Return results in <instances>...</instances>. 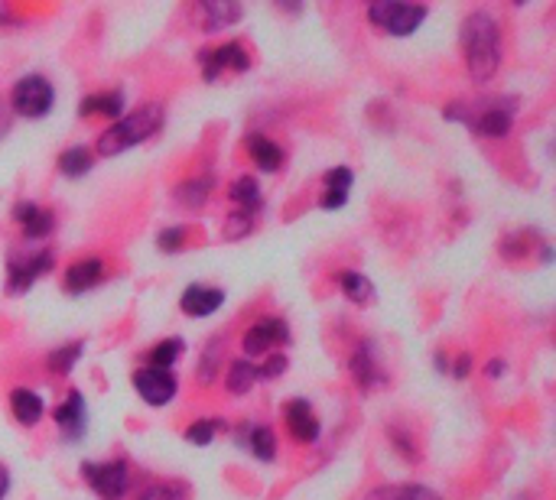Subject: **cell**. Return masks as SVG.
<instances>
[{
  "label": "cell",
  "mask_w": 556,
  "mask_h": 500,
  "mask_svg": "<svg viewBox=\"0 0 556 500\" xmlns=\"http://www.w3.org/2000/svg\"><path fill=\"white\" fill-rule=\"evenodd\" d=\"M462 52L475 82H491L501 65V30L488 10H475L462 23Z\"/></svg>",
  "instance_id": "cell-1"
},
{
  "label": "cell",
  "mask_w": 556,
  "mask_h": 500,
  "mask_svg": "<svg viewBox=\"0 0 556 500\" xmlns=\"http://www.w3.org/2000/svg\"><path fill=\"white\" fill-rule=\"evenodd\" d=\"M160 127H163V104H157V101L140 104L137 111L121 114L118 121H114L105 134L98 137V153L101 156H118L124 150L137 147V143L150 140Z\"/></svg>",
  "instance_id": "cell-2"
},
{
  "label": "cell",
  "mask_w": 556,
  "mask_h": 500,
  "mask_svg": "<svg viewBox=\"0 0 556 500\" xmlns=\"http://www.w3.org/2000/svg\"><path fill=\"white\" fill-rule=\"evenodd\" d=\"M56 104V91L53 85H49V78L43 75H27L20 78V82L14 85V91H10V111L20 114V117H46L49 111H53Z\"/></svg>",
  "instance_id": "cell-3"
},
{
  "label": "cell",
  "mask_w": 556,
  "mask_h": 500,
  "mask_svg": "<svg viewBox=\"0 0 556 500\" xmlns=\"http://www.w3.org/2000/svg\"><path fill=\"white\" fill-rule=\"evenodd\" d=\"M426 13L430 10H426L423 4H397V0H381V4L368 7V20L374 26H381V30L391 33V36H410L426 20Z\"/></svg>",
  "instance_id": "cell-4"
},
{
  "label": "cell",
  "mask_w": 556,
  "mask_h": 500,
  "mask_svg": "<svg viewBox=\"0 0 556 500\" xmlns=\"http://www.w3.org/2000/svg\"><path fill=\"white\" fill-rule=\"evenodd\" d=\"M82 478L101 500H121L127 494V484H131V471L127 462H85L82 465Z\"/></svg>",
  "instance_id": "cell-5"
},
{
  "label": "cell",
  "mask_w": 556,
  "mask_h": 500,
  "mask_svg": "<svg viewBox=\"0 0 556 500\" xmlns=\"http://www.w3.org/2000/svg\"><path fill=\"white\" fill-rule=\"evenodd\" d=\"M199 65L205 82H215L222 72H248L251 69V56L241 43H225L218 49H202L199 52Z\"/></svg>",
  "instance_id": "cell-6"
},
{
  "label": "cell",
  "mask_w": 556,
  "mask_h": 500,
  "mask_svg": "<svg viewBox=\"0 0 556 500\" xmlns=\"http://www.w3.org/2000/svg\"><path fill=\"white\" fill-rule=\"evenodd\" d=\"M53 270V254L43 250V254L33 257H10L7 260V296H23L36 283V276H43Z\"/></svg>",
  "instance_id": "cell-7"
},
{
  "label": "cell",
  "mask_w": 556,
  "mask_h": 500,
  "mask_svg": "<svg viewBox=\"0 0 556 500\" xmlns=\"http://www.w3.org/2000/svg\"><path fill=\"white\" fill-rule=\"evenodd\" d=\"M241 345H244V354H251V358L254 354H267L280 345H290V328L283 319H261L244 332Z\"/></svg>",
  "instance_id": "cell-8"
},
{
  "label": "cell",
  "mask_w": 556,
  "mask_h": 500,
  "mask_svg": "<svg viewBox=\"0 0 556 500\" xmlns=\"http://www.w3.org/2000/svg\"><path fill=\"white\" fill-rule=\"evenodd\" d=\"M134 390L140 393V400L150 406H166L176 397V377L173 371H153V367H140L134 374Z\"/></svg>",
  "instance_id": "cell-9"
},
{
  "label": "cell",
  "mask_w": 556,
  "mask_h": 500,
  "mask_svg": "<svg viewBox=\"0 0 556 500\" xmlns=\"http://www.w3.org/2000/svg\"><path fill=\"white\" fill-rule=\"evenodd\" d=\"M348 371H352L355 384L361 390H378V387L387 384V374H384V367L378 364V354H374L371 341H361L358 351L352 354V364H348Z\"/></svg>",
  "instance_id": "cell-10"
},
{
  "label": "cell",
  "mask_w": 556,
  "mask_h": 500,
  "mask_svg": "<svg viewBox=\"0 0 556 500\" xmlns=\"http://www.w3.org/2000/svg\"><path fill=\"white\" fill-rule=\"evenodd\" d=\"M56 426L62 429V436H66L69 442H79L85 436V429H88V410H85V397H82L79 390H72L69 400L56 406Z\"/></svg>",
  "instance_id": "cell-11"
},
{
  "label": "cell",
  "mask_w": 556,
  "mask_h": 500,
  "mask_svg": "<svg viewBox=\"0 0 556 500\" xmlns=\"http://www.w3.org/2000/svg\"><path fill=\"white\" fill-rule=\"evenodd\" d=\"M225 293L218 286H205V283H192L183 296H179V309L192 319H205V315H212L222 309Z\"/></svg>",
  "instance_id": "cell-12"
},
{
  "label": "cell",
  "mask_w": 556,
  "mask_h": 500,
  "mask_svg": "<svg viewBox=\"0 0 556 500\" xmlns=\"http://www.w3.org/2000/svg\"><path fill=\"white\" fill-rule=\"evenodd\" d=\"M283 419H287V429H290V436L296 442H316L319 439V419L313 413V406H309L306 400H290L287 406H283Z\"/></svg>",
  "instance_id": "cell-13"
},
{
  "label": "cell",
  "mask_w": 556,
  "mask_h": 500,
  "mask_svg": "<svg viewBox=\"0 0 556 500\" xmlns=\"http://www.w3.org/2000/svg\"><path fill=\"white\" fill-rule=\"evenodd\" d=\"M14 218H17V225L23 228V234H27L30 241H40V238H49L56 228V218L49 208L43 205H36V202H20L14 208Z\"/></svg>",
  "instance_id": "cell-14"
},
{
  "label": "cell",
  "mask_w": 556,
  "mask_h": 500,
  "mask_svg": "<svg viewBox=\"0 0 556 500\" xmlns=\"http://www.w3.org/2000/svg\"><path fill=\"white\" fill-rule=\"evenodd\" d=\"M105 276V260L101 257H82L75 260L66 270V293L69 296H82L92 286H98V280Z\"/></svg>",
  "instance_id": "cell-15"
},
{
  "label": "cell",
  "mask_w": 556,
  "mask_h": 500,
  "mask_svg": "<svg viewBox=\"0 0 556 500\" xmlns=\"http://www.w3.org/2000/svg\"><path fill=\"white\" fill-rule=\"evenodd\" d=\"M352 169L348 166H335L326 173V195H322V208L326 212H339V208L348 202V192H352Z\"/></svg>",
  "instance_id": "cell-16"
},
{
  "label": "cell",
  "mask_w": 556,
  "mask_h": 500,
  "mask_svg": "<svg viewBox=\"0 0 556 500\" xmlns=\"http://www.w3.org/2000/svg\"><path fill=\"white\" fill-rule=\"evenodd\" d=\"M238 445H248L257 462H274L277 458V436H274V429L270 426H248L241 432Z\"/></svg>",
  "instance_id": "cell-17"
},
{
  "label": "cell",
  "mask_w": 556,
  "mask_h": 500,
  "mask_svg": "<svg viewBox=\"0 0 556 500\" xmlns=\"http://www.w3.org/2000/svg\"><path fill=\"white\" fill-rule=\"evenodd\" d=\"M121 111H124V95H121V91H101V95H88L79 104L82 117H111V121H118Z\"/></svg>",
  "instance_id": "cell-18"
},
{
  "label": "cell",
  "mask_w": 556,
  "mask_h": 500,
  "mask_svg": "<svg viewBox=\"0 0 556 500\" xmlns=\"http://www.w3.org/2000/svg\"><path fill=\"white\" fill-rule=\"evenodd\" d=\"M248 156L264 169V173H277V169L283 166V150L264 134H251L248 137Z\"/></svg>",
  "instance_id": "cell-19"
},
{
  "label": "cell",
  "mask_w": 556,
  "mask_h": 500,
  "mask_svg": "<svg viewBox=\"0 0 556 500\" xmlns=\"http://www.w3.org/2000/svg\"><path fill=\"white\" fill-rule=\"evenodd\" d=\"M10 406H14V416L20 426H36L43 419V397L27 387H20L10 393Z\"/></svg>",
  "instance_id": "cell-20"
},
{
  "label": "cell",
  "mask_w": 556,
  "mask_h": 500,
  "mask_svg": "<svg viewBox=\"0 0 556 500\" xmlns=\"http://www.w3.org/2000/svg\"><path fill=\"white\" fill-rule=\"evenodd\" d=\"M365 500H443V497L423 488V484H384V488L368 491Z\"/></svg>",
  "instance_id": "cell-21"
},
{
  "label": "cell",
  "mask_w": 556,
  "mask_h": 500,
  "mask_svg": "<svg viewBox=\"0 0 556 500\" xmlns=\"http://www.w3.org/2000/svg\"><path fill=\"white\" fill-rule=\"evenodd\" d=\"M199 10L205 17V30H225V26L238 23L244 13L238 4H228V0H209V4H202Z\"/></svg>",
  "instance_id": "cell-22"
},
{
  "label": "cell",
  "mask_w": 556,
  "mask_h": 500,
  "mask_svg": "<svg viewBox=\"0 0 556 500\" xmlns=\"http://www.w3.org/2000/svg\"><path fill=\"white\" fill-rule=\"evenodd\" d=\"M228 199L235 202L238 208H248V212H257V208L264 205L261 186H257V179H251V176H238L235 182H231V186H228Z\"/></svg>",
  "instance_id": "cell-23"
},
{
  "label": "cell",
  "mask_w": 556,
  "mask_h": 500,
  "mask_svg": "<svg viewBox=\"0 0 556 500\" xmlns=\"http://www.w3.org/2000/svg\"><path fill=\"white\" fill-rule=\"evenodd\" d=\"M339 286H342V293L348 302H355V306H368V302L374 299V286L368 276H361L355 270H345L339 273Z\"/></svg>",
  "instance_id": "cell-24"
},
{
  "label": "cell",
  "mask_w": 556,
  "mask_h": 500,
  "mask_svg": "<svg viewBox=\"0 0 556 500\" xmlns=\"http://www.w3.org/2000/svg\"><path fill=\"white\" fill-rule=\"evenodd\" d=\"M254 384H257V364H251L248 358L231 361L225 387H228L231 393H235V397H241V393H248Z\"/></svg>",
  "instance_id": "cell-25"
},
{
  "label": "cell",
  "mask_w": 556,
  "mask_h": 500,
  "mask_svg": "<svg viewBox=\"0 0 556 500\" xmlns=\"http://www.w3.org/2000/svg\"><path fill=\"white\" fill-rule=\"evenodd\" d=\"M209 192H212V176L186 179V182H179V189H176V202H183L186 208H202L205 199H209Z\"/></svg>",
  "instance_id": "cell-26"
},
{
  "label": "cell",
  "mask_w": 556,
  "mask_h": 500,
  "mask_svg": "<svg viewBox=\"0 0 556 500\" xmlns=\"http://www.w3.org/2000/svg\"><path fill=\"white\" fill-rule=\"evenodd\" d=\"M183 348H186V345H183L179 338L160 341V345H153V348L147 351V367H153V371H170L179 354H183Z\"/></svg>",
  "instance_id": "cell-27"
},
{
  "label": "cell",
  "mask_w": 556,
  "mask_h": 500,
  "mask_svg": "<svg viewBox=\"0 0 556 500\" xmlns=\"http://www.w3.org/2000/svg\"><path fill=\"white\" fill-rule=\"evenodd\" d=\"M92 163H95L92 150H88V147H72V150H66L59 156V173L69 176V179H79V176L88 173V169H92Z\"/></svg>",
  "instance_id": "cell-28"
},
{
  "label": "cell",
  "mask_w": 556,
  "mask_h": 500,
  "mask_svg": "<svg viewBox=\"0 0 556 500\" xmlns=\"http://www.w3.org/2000/svg\"><path fill=\"white\" fill-rule=\"evenodd\" d=\"M85 354V341H72V345L66 348H56L53 354H49V371L53 374H69L75 364H79V358Z\"/></svg>",
  "instance_id": "cell-29"
},
{
  "label": "cell",
  "mask_w": 556,
  "mask_h": 500,
  "mask_svg": "<svg viewBox=\"0 0 556 500\" xmlns=\"http://www.w3.org/2000/svg\"><path fill=\"white\" fill-rule=\"evenodd\" d=\"M218 361H222V341H209V345H205V351H202V358H199V384L202 387H209V384H215V377H218Z\"/></svg>",
  "instance_id": "cell-30"
},
{
  "label": "cell",
  "mask_w": 556,
  "mask_h": 500,
  "mask_svg": "<svg viewBox=\"0 0 556 500\" xmlns=\"http://www.w3.org/2000/svg\"><path fill=\"white\" fill-rule=\"evenodd\" d=\"M254 215H257V212H248V208H235V212H231V215L225 218V238H228V241H241L244 234H251Z\"/></svg>",
  "instance_id": "cell-31"
},
{
  "label": "cell",
  "mask_w": 556,
  "mask_h": 500,
  "mask_svg": "<svg viewBox=\"0 0 556 500\" xmlns=\"http://www.w3.org/2000/svg\"><path fill=\"white\" fill-rule=\"evenodd\" d=\"M144 500H192V491L183 481H163V484H153Z\"/></svg>",
  "instance_id": "cell-32"
},
{
  "label": "cell",
  "mask_w": 556,
  "mask_h": 500,
  "mask_svg": "<svg viewBox=\"0 0 556 500\" xmlns=\"http://www.w3.org/2000/svg\"><path fill=\"white\" fill-rule=\"evenodd\" d=\"M222 426L218 423V419H202V423H192L189 429H186V442H192V445H209L212 439H215V429Z\"/></svg>",
  "instance_id": "cell-33"
},
{
  "label": "cell",
  "mask_w": 556,
  "mask_h": 500,
  "mask_svg": "<svg viewBox=\"0 0 556 500\" xmlns=\"http://www.w3.org/2000/svg\"><path fill=\"white\" fill-rule=\"evenodd\" d=\"M387 436H391V439H394V449H397L400 455H404V458H407V462H417V445H413V442H410V436H407V432H404V429H397V426H391V429H387Z\"/></svg>",
  "instance_id": "cell-34"
},
{
  "label": "cell",
  "mask_w": 556,
  "mask_h": 500,
  "mask_svg": "<svg viewBox=\"0 0 556 500\" xmlns=\"http://www.w3.org/2000/svg\"><path fill=\"white\" fill-rule=\"evenodd\" d=\"M183 244H186V228H166V231H160V238H157V247L166 250V254H176Z\"/></svg>",
  "instance_id": "cell-35"
},
{
  "label": "cell",
  "mask_w": 556,
  "mask_h": 500,
  "mask_svg": "<svg viewBox=\"0 0 556 500\" xmlns=\"http://www.w3.org/2000/svg\"><path fill=\"white\" fill-rule=\"evenodd\" d=\"M283 371H287V358H283V354H270L267 364L257 367V380H274V377H280Z\"/></svg>",
  "instance_id": "cell-36"
},
{
  "label": "cell",
  "mask_w": 556,
  "mask_h": 500,
  "mask_svg": "<svg viewBox=\"0 0 556 500\" xmlns=\"http://www.w3.org/2000/svg\"><path fill=\"white\" fill-rule=\"evenodd\" d=\"M449 374L456 377V380H465V377H469V374H472V354H459L456 364L449 367Z\"/></svg>",
  "instance_id": "cell-37"
},
{
  "label": "cell",
  "mask_w": 556,
  "mask_h": 500,
  "mask_svg": "<svg viewBox=\"0 0 556 500\" xmlns=\"http://www.w3.org/2000/svg\"><path fill=\"white\" fill-rule=\"evenodd\" d=\"M10 134V104L0 101V140Z\"/></svg>",
  "instance_id": "cell-38"
},
{
  "label": "cell",
  "mask_w": 556,
  "mask_h": 500,
  "mask_svg": "<svg viewBox=\"0 0 556 500\" xmlns=\"http://www.w3.org/2000/svg\"><path fill=\"white\" fill-rule=\"evenodd\" d=\"M504 371H508V367H504V361H498V358H495V361H488V367H485V374H488V377H501Z\"/></svg>",
  "instance_id": "cell-39"
},
{
  "label": "cell",
  "mask_w": 556,
  "mask_h": 500,
  "mask_svg": "<svg viewBox=\"0 0 556 500\" xmlns=\"http://www.w3.org/2000/svg\"><path fill=\"white\" fill-rule=\"evenodd\" d=\"M7 491H10V471L0 465V500L7 497Z\"/></svg>",
  "instance_id": "cell-40"
},
{
  "label": "cell",
  "mask_w": 556,
  "mask_h": 500,
  "mask_svg": "<svg viewBox=\"0 0 556 500\" xmlns=\"http://www.w3.org/2000/svg\"><path fill=\"white\" fill-rule=\"evenodd\" d=\"M0 20H7V23H10V13H7L4 7H0Z\"/></svg>",
  "instance_id": "cell-41"
}]
</instances>
